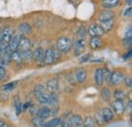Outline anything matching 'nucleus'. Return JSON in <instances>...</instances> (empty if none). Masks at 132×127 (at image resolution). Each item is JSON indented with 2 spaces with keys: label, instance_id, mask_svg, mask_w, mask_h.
Segmentation results:
<instances>
[{
  "label": "nucleus",
  "instance_id": "obj_36",
  "mask_svg": "<svg viewBox=\"0 0 132 127\" xmlns=\"http://www.w3.org/2000/svg\"><path fill=\"white\" fill-rule=\"evenodd\" d=\"M15 109H16V114L19 115L21 113V110H22V104L17 98L15 99Z\"/></svg>",
  "mask_w": 132,
  "mask_h": 127
},
{
  "label": "nucleus",
  "instance_id": "obj_28",
  "mask_svg": "<svg viewBox=\"0 0 132 127\" xmlns=\"http://www.w3.org/2000/svg\"><path fill=\"white\" fill-rule=\"evenodd\" d=\"M114 98H115V100H123L124 101V99L126 98V94L123 90L118 89L114 92Z\"/></svg>",
  "mask_w": 132,
  "mask_h": 127
},
{
  "label": "nucleus",
  "instance_id": "obj_50",
  "mask_svg": "<svg viewBox=\"0 0 132 127\" xmlns=\"http://www.w3.org/2000/svg\"><path fill=\"white\" fill-rule=\"evenodd\" d=\"M125 2H126V4H127L128 6H131V4H132V0H125Z\"/></svg>",
  "mask_w": 132,
  "mask_h": 127
},
{
  "label": "nucleus",
  "instance_id": "obj_48",
  "mask_svg": "<svg viewBox=\"0 0 132 127\" xmlns=\"http://www.w3.org/2000/svg\"><path fill=\"white\" fill-rule=\"evenodd\" d=\"M2 31H3V29L0 28V43L3 41V32Z\"/></svg>",
  "mask_w": 132,
  "mask_h": 127
},
{
  "label": "nucleus",
  "instance_id": "obj_2",
  "mask_svg": "<svg viewBox=\"0 0 132 127\" xmlns=\"http://www.w3.org/2000/svg\"><path fill=\"white\" fill-rule=\"evenodd\" d=\"M124 78H125V76H124V74L121 71H114L111 74V80H110V83L109 84H112V85L121 84L124 81Z\"/></svg>",
  "mask_w": 132,
  "mask_h": 127
},
{
  "label": "nucleus",
  "instance_id": "obj_38",
  "mask_svg": "<svg viewBox=\"0 0 132 127\" xmlns=\"http://www.w3.org/2000/svg\"><path fill=\"white\" fill-rule=\"evenodd\" d=\"M90 57H92V55H90L89 53H87V54H85V55H83L82 57H80V58H79V61H80L81 63H84V62H86V61H88V60L90 59Z\"/></svg>",
  "mask_w": 132,
  "mask_h": 127
},
{
  "label": "nucleus",
  "instance_id": "obj_51",
  "mask_svg": "<svg viewBox=\"0 0 132 127\" xmlns=\"http://www.w3.org/2000/svg\"><path fill=\"white\" fill-rule=\"evenodd\" d=\"M3 124H4V121H0V127L3 126Z\"/></svg>",
  "mask_w": 132,
  "mask_h": 127
},
{
  "label": "nucleus",
  "instance_id": "obj_32",
  "mask_svg": "<svg viewBox=\"0 0 132 127\" xmlns=\"http://www.w3.org/2000/svg\"><path fill=\"white\" fill-rule=\"evenodd\" d=\"M61 121L62 120L60 118H53L52 120H50L49 122H47V124L49 125V127H57L60 125Z\"/></svg>",
  "mask_w": 132,
  "mask_h": 127
},
{
  "label": "nucleus",
  "instance_id": "obj_45",
  "mask_svg": "<svg viewBox=\"0 0 132 127\" xmlns=\"http://www.w3.org/2000/svg\"><path fill=\"white\" fill-rule=\"evenodd\" d=\"M5 74H6L5 68H3V67H1V66H0V80H2V78L5 76Z\"/></svg>",
  "mask_w": 132,
  "mask_h": 127
},
{
  "label": "nucleus",
  "instance_id": "obj_27",
  "mask_svg": "<svg viewBox=\"0 0 132 127\" xmlns=\"http://www.w3.org/2000/svg\"><path fill=\"white\" fill-rule=\"evenodd\" d=\"M17 84V81H14V82H7V83H5V84H3L2 86H1V90L3 91V92H10V91H12L15 86H16Z\"/></svg>",
  "mask_w": 132,
  "mask_h": 127
},
{
  "label": "nucleus",
  "instance_id": "obj_23",
  "mask_svg": "<svg viewBox=\"0 0 132 127\" xmlns=\"http://www.w3.org/2000/svg\"><path fill=\"white\" fill-rule=\"evenodd\" d=\"M18 28H19V31H20V33L22 35H30L32 33V27H31V25H29L27 22L20 23L18 26Z\"/></svg>",
  "mask_w": 132,
  "mask_h": 127
},
{
  "label": "nucleus",
  "instance_id": "obj_39",
  "mask_svg": "<svg viewBox=\"0 0 132 127\" xmlns=\"http://www.w3.org/2000/svg\"><path fill=\"white\" fill-rule=\"evenodd\" d=\"M132 15V7L129 6L128 8H126V10L124 11V16L125 17H131Z\"/></svg>",
  "mask_w": 132,
  "mask_h": 127
},
{
  "label": "nucleus",
  "instance_id": "obj_7",
  "mask_svg": "<svg viewBox=\"0 0 132 127\" xmlns=\"http://www.w3.org/2000/svg\"><path fill=\"white\" fill-rule=\"evenodd\" d=\"M113 109L115 111L116 114H123L126 110V105L124 103L123 100H115V102L113 103Z\"/></svg>",
  "mask_w": 132,
  "mask_h": 127
},
{
  "label": "nucleus",
  "instance_id": "obj_33",
  "mask_svg": "<svg viewBox=\"0 0 132 127\" xmlns=\"http://www.w3.org/2000/svg\"><path fill=\"white\" fill-rule=\"evenodd\" d=\"M95 121L96 122H98L99 124H104V123H106L105 122V120H104V118H103V115H102V111H99L96 113V116H95Z\"/></svg>",
  "mask_w": 132,
  "mask_h": 127
},
{
  "label": "nucleus",
  "instance_id": "obj_11",
  "mask_svg": "<svg viewBox=\"0 0 132 127\" xmlns=\"http://www.w3.org/2000/svg\"><path fill=\"white\" fill-rule=\"evenodd\" d=\"M102 115H103V118H104V120H105L106 123L112 121V120L114 119V116H115L113 110H111L110 108H105V109H103V110H102Z\"/></svg>",
  "mask_w": 132,
  "mask_h": 127
},
{
  "label": "nucleus",
  "instance_id": "obj_46",
  "mask_svg": "<svg viewBox=\"0 0 132 127\" xmlns=\"http://www.w3.org/2000/svg\"><path fill=\"white\" fill-rule=\"evenodd\" d=\"M131 54H132V51H131V49H129V51H128V53H126L123 57H124V59L125 60H127V59H129L130 57H131Z\"/></svg>",
  "mask_w": 132,
  "mask_h": 127
},
{
  "label": "nucleus",
  "instance_id": "obj_17",
  "mask_svg": "<svg viewBox=\"0 0 132 127\" xmlns=\"http://www.w3.org/2000/svg\"><path fill=\"white\" fill-rule=\"evenodd\" d=\"M72 127H81L82 126V118L79 115H73L71 116L70 120Z\"/></svg>",
  "mask_w": 132,
  "mask_h": 127
},
{
  "label": "nucleus",
  "instance_id": "obj_35",
  "mask_svg": "<svg viewBox=\"0 0 132 127\" xmlns=\"http://www.w3.org/2000/svg\"><path fill=\"white\" fill-rule=\"evenodd\" d=\"M123 46L126 48V49H131V46H132L131 38H125L123 40Z\"/></svg>",
  "mask_w": 132,
  "mask_h": 127
},
{
  "label": "nucleus",
  "instance_id": "obj_40",
  "mask_svg": "<svg viewBox=\"0 0 132 127\" xmlns=\"http://www.w3.org/2000/svg\"><path fill=\"white\" fill-rule=\"evenodd\" d=\"M86 35H87L86 30H85L84 28H80V29H79V31H78V36H79V37H81V39H83Z\"/></svg>",
  "mask_w": 132,
  "mask_h": 127
},
{
  "label": "nucleus",
  "instance_id": "obj_15",
  "mask_svg": "<svg viewBox=\"0 0 132 127\" xmlns=\"http://www.w3.org/2000/svg\"><path fill=\"white\" fill-rule=\"evenodd\" d=\"M103 45V41L100 37H92L90 41H89V47L93 50H96V49H99L102 47Z\"/></svg>",
  "mask_w": 132,
  "mask_h": 127
},
{
  "label": "nucleus",
  "instance_id": "obj_31",
  "mask_svg": "<svg viewBox=\"0 0 132 127\" xmlns=\"http://www.w3.org/2000/svg\"><path fill=\"white\" fill-rule=\"evenodd\" d=\"M32 122H33L35 127H42L45 124V120L42 119V118H40V117H38V116H35V118L33 119Z\"/></svg>",
  "mask_w": 132,
  "mask_h": 127
},
{
  "label": "nucleus",
  "instance_id": "obj_44",
  "mask_svg": "<svg viewBox=\"0 0 132 127\" xmlns=\"http://www.w3.org/2000/svg\"><path fill=\"white\" fill-rule=\"evenodd\" d=\"M131 36H132V27L129 26L128 27V31H126V33H125V38H131Z\"/></svg>",
  "mask_w": 132,
  "mask_h": 127
},
{
  "label": "nucleus",
  "instance_id": "obj_21",
  "mask_svg": "<svg viewBox=\"0 0 132 127\" xmlns=\"http://www.w3.org/2000/svg\"><path fill=\"white\" fill-rule=\"evenodd\" d=\"M49 99H50V93H46L44 92L41 96L38 97V101L41 105L44 106H48L49 105Z\"/></svg>",
  "mask_w": 132,
  "mask_h": 127
},
{
  "label": "nucleus",
  "instance_id": "obj_9",
  "mask_svg": "<svg viewBox=\"0 0 132 127\" xmlns=\"http://www.w3.org/2000/svg\"><path fill=\"white\" fill-rule=\"evenodd\" d=\"M95 80H96V83L98 85H103L105 82V75H104V68L99 67L96 69L95 72Z\"/></svg>",
  "mask_w": 132,
  "mask_h": 127
},
{
  "label": "nucleus",
  "instance_id": "obj_5",
  "mask_svg": "<svg viewBox=\"0 0 132 127\" xmlns=\"http://www.w3.org/2000/svg\"><path fill=\"white\" fill-rule=\"evenodd\" d=\"M33 59L38 65L44 64V50L42 48H37L33 52Z\"/></svg>",
  "mask_w": 132,
  "mask_h": 127
},
{
  "label": "nucleus",
  "instance_id": "obj_41",
  "mask_svg": "<svg viewBox=\"0 0 132 127\" xmlns=\"http://www.w3.org/2000/svg\"><path fill=\"white\" fill-rule=\"evenodd\" d=\"M124 81H125V84H126V86H128V88H131V85H132V78H131V76L125 77V78H124Z\"/></svg>",
  "mask_w": 132,
  "mask_h": 127
},
{
  "label": "nucleus",
  "instance_id": "obj_29",
  "mask_svg": "<svg viewBox=\"0 0 132 127\" xmlns=\"http://www.w3.org/2000/svg\"><path fill=\"white\" fill-rule=\"evenodd\" d=\"M95 122H96L95 119L93 117L88 116V117L85 118L84 121H82V126L81 127H94L95 126Z\"/></svg>",
  "mask_w": 132,
  "mask_h": 127
},
{
  "label": "nucleus",
  "instance_id": "obj_24",
  "mask_svg": "<svg viewBox=\"0 0 132 127\" xmlns=\"http://www.w3.org/2000/svg\"><path fill=\"white\" fill-rule=\"evenodd\" d=\"M101 96H102V99H103L104 101L108 102V101H110V99H111L112 93H111V91H110L109 88H104V89L101 91Z\"/></svg>",
  "mask_w": 132,
  "mask_h": 127
},
{
  "label": "nucleus",
  "instance_id": "obj_30",
  "mask_svg": "<svg viewBox=\"0 0 132 127\" xmlns=\"http://www.w3.org/2000/svg\"><path fill=\"white\" fill-rule=\"evenodd\" d=\"M45 89H46V88H45L43 84H37V85L35 86V89H34V94L38 98L39 96H41L45 92Z\"/></svg>",
  "mask_w": 132,
  "mask_h": 127
},
{
  "label": "nucleus",
  "instance_id": "obj_16",
  "mask_svg": "<svg viewBox=\"0 0 132 127\" xmlns=\"http://www.w3.org/2000/svg\"><path fill=\"white\" fill-rule=\"evenodd\" d=\"M114 16H115V13L113 11H111V9H107L100 13L99 18L101 21H104V20H108V19H113Z\"/></svg>",
  "mask_w": 132,
  "mask_h": 127
},
{
  "label": "nucleus",
  "instance_id": "obj_4",
  "mask_svg": "<svg viewBox=\"0 0 132 127\" xmlns=\"http://www.w3.org/2000/svg\"><path fill=\"white\" fill-rule=\"evenodd\" d=\"M32 46V42L30 39L21 36L20 40H19V44H18V48H17V51L19 52H23V51H27V50H30Z\"/></svg>",
  "mask_w": 132,
  "mask_h": 127
},
{
  "label": "nucleus",
  "instance_id": "obj_26",
  "mask_svg": "<svg viewBox=\"0 0 132 127\" xmlns=\"http://www.w3.org/2000/svg\"><path fill=\"white\" fill-rule=\"evenodd\" d=\"M58 103H59V98H58L57 94L56 93H50V99H49L50 106H57Z\"/></svg>",
  "mask_w": 132,
  "mask_h": 127
},
{
  "label": "nucleus",
  "instance_id": "obj_3",
  "mask_svg": "<svg viewBox=\"0 0 132 127\" xmlns=\"http://www.w3.org/2000/svg\"><path fill=\"white\" fill-rule=\"evenodd\" d=\"M105 33L106 32L101 27V25H97V23L92 25L88 29V34L90 37H101V36L105 35Z\"/></svg>",
  "mask_w": 132,
  "mask_h": 127
},
{
  "label": "nucleus",
  "instance_id": "obj_1",
  "mask_svg": "<svg viewBox=\"0 0 132 127\" xmlns=\"http://www.w3.org/2000/svg\"><path fill=\"white\" fill-rule=\"evenodd\" d=\"M56 47L61 53H68L70 51V49L72 48V42L70 41V39H68L66 37H61L58 39Z\"/></svg>",
  "mask_w": 132,
  "mask_h": 127
},
{
  "label": "nucleus",
  "instance_id": "obj_8",
  "mask_svg": "<svg viewBox=\"0 0 132 127\" xmlns=\"http://www.w3.org/2000/svg\"><path fill=\"white\" fill-rule=\"evenodd\" d=\"M84 47H85V41L83 39H79L77 41H75L74 45H73V49H74V54L75 56H78L81 54L83 50H84Z\"/></svg>",
  "mask_w": 132,
  "mask_h": 127
},
{
  "label": "nucleus",
  "instance_id": "obj_22",
  "mask_svg": "<svg viewBox=\"0 0 132 127\" xmlns=\"http://www.w3.org/2000/svg\"><path fill=\"white\" fill-rule=\"evenodd\" d=\"M21 54V58H22V61L29 63L33 60V51L30 49V50H27V51H23V52H20Z\"/></svg>",
  "mask_w": 132,
  "mask_h": 127
},
{
  "label": "nucleus",
  "instance_id": "obj_20",
  "mask_svg": "<svg viewBox=\"0 0 132 127\" xmlns=\"http://www.w3.org/2000/svg\"><path fill=\"white\" fill-rule=\"evenodd\" d=\"M47 90L49 91L50 93H55L57 90H58V81L57 80H50L47 82V85H46Z\"/></svg>",
  "mask_w": 132,
  "mask_h": 127
},
{
  "label": "nucleus",
  "instance_id": "obj_42",
  "mask_svg": "<svg viewBox=\"0 0 132 127\" xmlns=\"http://www.w3.org/2000/svg\"><path fill=\"white\" fill-rule=\"evenodd\" d=\"M53 51H54V57H55V60H57V59H59L60 58V56H61V52L56 48V49H53Z\"/></svg>",
  "mask_w": 132,
  "mask_h": 127
},
{
  "label": "nucleus",
  "instance_id": "obj_49",
  "mask_svg": "<svg viewBox=\"0 0 132 127\" xmlns=\"http://www.w3.org/2000/svg\"><path fill=\"white\" fill-rule=\"evenodd\" d=\"M93 62H104V58H100V59H94L92 60Z\"/></svg>",
  "mask_w": 132,
  "mask_h": 127
},
{
  "label": "nucleus",
  "instance_id": "obj_6",
  "mask_svg": "<svg viewBox=\"0 0 132 127\" xmlns=\"http://www.w3.org/2000/svg\"><path fill=\"white\" fill-rule=\"evenodd\" d=\"M55 57H54V51L52 48L47 49L44 51V64L46 65H51L55 62Z\"/></svg>",
  "mask_w": 132,
  "mask_h": 127
},
{
  "label": "nucleus",
  "instance_id": "obj_37",
  "mask_svg": "<svg viewBox=\"0 0 132 127\" xmlns=\"http://www.w3.org/2000/svg\"><path fill=\"white\" fill-rule=\"evenodd\" d=\"M111 74L112 72L108 69H104V75H105V81H107L108 83H110V80H111Z\"/></svg>",
  "mask_w": 132,
  "mask_h": 127
},
{
  "label": "nucleus",
  "instance_id": "obj_14",
  "mask_svg": "<svg viewBox=\"0 0 132 127\" xmlns=\"http://www.w3.org/2000/svg\"><path fill=\"white\" fill-rule=\"evenodd\" d=\"M75 80L78 82V83H83L85 80H86V77H87V73L84 69H78L76 72H75Z\"/></svg>",
  "mask_w": 132,
  "mask_h": 127
},
{
  "label": "nucleus",
  "instance_id": "obj_47",
  "mask_svg": "<svg viewBox=\"0 0 132 127\" xmlns=\"http://www.w3.org/2000/svg\"><path fill=\"white\" fill-rule=\"evenodd\" d=\"M31 105H32V104H31L30 102H27L26 104H23V105H22V110H27Z\"/></svg>",
  "mask_w": 132,
  "mask_h": 127
},
{
  "label": "nucleus",
  "instance_id": "obj_25",
  "mask_svg": "<svg viewBox=\"0 0 132 127\" xmlns=\"http://www.w3.org/2000/svg\"><path fill=\"white\" fill-rule=\"evenodd\" d=\"M11 61L15 62L17 64H20L22 62V58H21V54L19 51H14L11 53Z\"/></svg>",
  "mask_w": 132,
  "mask_h": 127
},
{
  "label": "nucleus",
  "instance_id": "obj_12",
  "mask_svg": "<svg viewBox=\"0 0 132 127\" xmlns=\"http://www.w3.org/2000/svg\"><path fill=\"white\" fill-rule=\"evenodd\" d=\"M2 32H3V42L8 45L9 41L11 40V38L13 36V31L10 27H5Z\"/></svg>",
  "mask_w": 132,
  "mask_h": 127
},
{
  "label": "nucleus",
  "instance_id": "obj_18",
  "mask_svg": "<svg viewBox=\"0 0 132 127\" xmlns=\"http://www.w3.org/2000/svg\"><path fill=\"white\" fill-rule=\"evenodd\" d=\"M37 116L40 117V118H42V119H44V120H46L47 118H49L50 116H51L50 108H48V107H43V108L39 109V112H38V115Z\"/></svg>",
  "mask_w": 132,
  "mask_h": 127
},
{
  "label": "nucleus",
  "instance_id": "obj_34",
  "mask_svg": "<svg viewBox=\"0 0 132 127\" xmlns=\"http://www.w3.org/2000/svg\"><path fill=\"white\" fill-rule=\"evenodd\" d=\"M29 109H30V114H31L32 116H37L40 108H39V106H37V105H31V106L29 107Z\"/></svg>",
  "mask_w": 132,
  "mask_h": 127
},
{
  "label": "nucleus",
  "instance_id": "obj_52",
  "mask_svg": "<svg viewBox=\"0 0 132 127\" xmlns=\"http://www.w3.org/2000/svg\"><path fill=\"white\" fill-rule=\"evenodd\" d=\"M2 127H9V126H8V125H7V124L4 122V124H3V126H2Z\"/></svg>",
  "mask_w": 132,
  "mask_h": 127
},
{
  "label": "nucleus",
  "instance_id": "obj_13",
  "mask_svg": "<svg viewBox=\"0 0 132 127\" xmlns=\"http://www.w3.org/2000/svg\"><path fill=\"white\" fill-rule=\"evenodd\" d=\"M121 0H103L102 6L107 9H112V8H115L116 6H118Z\"/></svg>",
  "mask_w": 132,
  "mask_h": 127
},
{
  "label": "nucleus",
  "instance_id": "obj_19",
  "mask_svg": "<svg viewBox=\"0 0 132 127\" xmlns=\"http://www.w3.org/2000/svg\"><path fill=\"white\" fill-rule=\"evenodd\" d=\"M114 25H115L114 18H113V19H108V20L101 21V27L104 29V31H105V32L112 30V29L114 28Z\"/></svg>",
  "mask_w": 132,
  "mask_h": 127
},
{
  "label": "nucleus",
  "instance_id": "obj_43",
  "mask_svg": "<svg viewBox=\"0 0 132 127\" xmlns=\"http://www.w3.org/2000/svg\"><path fill=\"white\" fill-rule=\"evenodd\" d=\"M60 125H61V127H72V125H71V122H70V121H68V120L61 121Z\"/></svg>",
  "mask_w": 132,
  "mask_h": 127
},
{
  "label": "nucleus",
  "instance_id": "obj_10",
  "mask_svg": "<svg viewBox=\"0 0 132 127\" xmlns=\"http://www.w3.org/2000/svg\"><path fill=\"white\" fill-rule=\"evenodd\" d=\"M21 38V35L20 36H12L11 40L9 41L8 43V48L11 52H14L17 51V48H18V44H19V40Z\"/></svg>",
  "mask_w": 132,
  "mask_h": 127
}]
</instances>
